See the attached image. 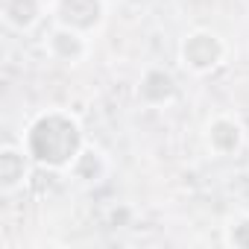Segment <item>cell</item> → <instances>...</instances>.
<instances>
[{"mask_svg":"<svg viewBox=\"0 0 249 249\" xmlns=\"http://www.w3.org/2000/svg\"><path fill=\"white\" fill-rule=\"evenodd\" d=\"M27 150L36 161L47 167H71L82 153L76 120L59 111L41 114L27 132Z\"/></svg>","mask_w":249,"mask_h":249,"instance_id":"1","label":"cell"},{"mask_svg":"<svg viewBox=\"0 0 249 249\" xmlns=\"http://www.w3.org/2000/svg\"><path fill=\"white\" fill-rule=\"evenodd\" d=\"M179 56H182V65H185L188 71L205 73V71H211V68H217V65L223 62L226 47H223V41H220L214 33L196 30V33H191V36L182 41Z\"/></svg>","mask_w":249,"mask_h":249,"instance_id":"2","label":"cell"},{"mask_svg":"<svg viewBox=\"0 0 249 249\" xmlns=\"http://www.w3.org/2000/svg\"><path fill=\"white\" fill-rule=\"evenodd\" d=\"M71 12H73V18H71L65 27L82 33V30L100 24V18H103V3H100V0H56V18H59V21H65Z\"/></svg>","mask_w":249,"mask_h":249,"instance_id":"3","label":"cell"},{"mask_svg":"<svg viewBox=\"0 0 249 249\" xmlns=\"http://www.w3.org/2000/svg\"><path fill=\"white\" fill-rule=\"evenodd\" d=\"M208 147L220 156L237 150L240 147V126L229 117H217L214 123H208Z\"/></svg>","mask_w":249,"mask_h":249,"instance_id":"4","label":"cell"}]
</instances>
